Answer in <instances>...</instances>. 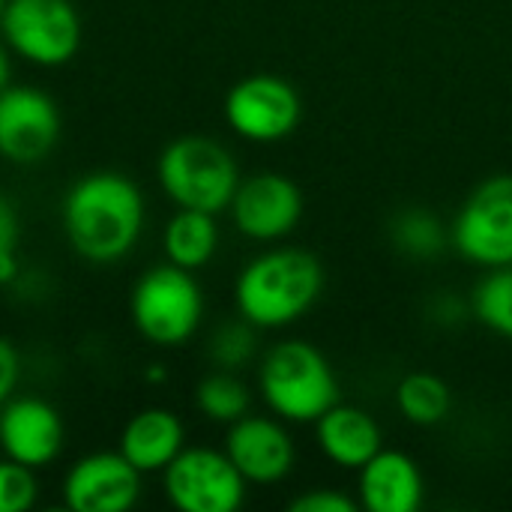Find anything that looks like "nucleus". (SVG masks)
I'll return each instance as SVG.
<instances>
[{"mask_svg":"<svg viewBox=\"0 0 512 512\" xmlns=\"http://www.w3.org/2000/svg\"><path fill=\"white\" fill-rule=\"evenodd\" d=\"M144 195L117 171H93L69 186L60 222L69 246L90 264L123 261L144 231Z\"/></svg>","mask_w":512,"mask_h":512,"instance_id":"nucleus-1","label":"nucleus"},{"mask_svg":"<svg viewBox=\"0 0 512 512\" xmlns=\"http://www.w3.org/2000/svg\"><path fill=\"white\" fill-rule=\"evenodd\" d=\"M324 288V270L303 249H273L243 267L234 285L237 312L252 327H288L306 315Z\"/></svg>","mask_w":512,"mask_h":512,"instance_id":"nucleus-2","label":"nucleus"},{"mask_svg":"<svg viewBox=\"0 0 512 512\" xmlns=\"http://www.w3.org/2000/svg\"><path fill=\"white\" fill-rule=\"evenodd\" d=\"M258 387L270 411L291 423H318L339 399V384L327 357L315 345L297 339L267 351Z\"/></svg>","mask_w":512,"mask_h":512,"instance_id":"nucleus-3","label":"nucleus"},{"mask_svg":"<svg viewBox=\"0 0 512 512\" xmlns=\"http://www.w3.org/2000/svg\"><path fill=\"white\" fill-rule=\"evenodd\" d=\"M159 186L165 195L186 210L219 213L231 207L240 186V171L234 156L213 138L186 135L171 141L156 165Z\"/></svg>","mask_w":512,"mask_h":512,"instance_id":"nucleus-4","label":"nucleus"},{"mask_svg":"<svg viewBox=\"0 0 512 512\" xmlns=\"http://www.w3.org/2000/svg\"><path fill=\"white\" fill-rule=\"evenodd\" d=\"M129 315L135 330L159 345L177 348L195 336L204 318V294L192 270L177 264H159L147 270L129 297Z\"/></svg>","mask_w":512,"mask_h":512,"instance_id":"nucleus-5","label":"nucleus"},{"mask_svg":"<svg viewBox=\"0 0 512 512\" xmlns=\"http://www.w3.org/2000/svg\"><path fill=\"white\" fill-rule=\"evenodd\" d=\"M0 30L21 60L42 69L69 63L81 48V15L72 0H9Z\"/></svg>","mask_w":512,"mask_h":512,"instance_id":"nucleus-6","label":"nucleus"},{"mask_svg":"<svg viewBox=\"0 0 512 512\" xmlns=\"http://www.w3.org/2000/svg\"><path fill=\"white\" fill-rule=\"evenodd\" d=\"M171 507L180 512H234L246 498V480L228 453L210 447H183L162 471Z\"/></svg>","mask_w":512,"mask_h":512,"instance_id":"nucleus-7","label":"nucleus"},{"mask_svg":"<svg viewBox=\"0 0 512 512\" xmlns=\"http://www.w3.org/2000/svg\"><path fill=\"white\" fill-rule=\"evenodd\" d=\"M456 249L480 267L512 264V177H492L474 189L453 225Z\"/></svg>","mask_w":512,"mask_h":512,"instance_id":"nucleus-8","label":"nucleus"},{"mask_svg":"<svg viewBox=\"0 0 512 512\" xmlns=\"http://www.w3.org/2000/svg\"><path fill=\"white\" fill-rule=\"evenodd\" d=\"M300 96L279 75H249L225 96L228 126L255 144L288 138L300 123Z\"/></svg>","mask_w":512,"mask_h":512,"instance_id":"nucleus-9","label":"nucleus"},{"mask_svg":"<svg viewBox=\"0 0 512 512\" xmlns=\"http://www.w3.org/2000/svg\"><path fill=\"white\" fill-rule=\"evenodd\" d=\"M60 138L57 102L39 87L0 90V156L15 165H36L51 156Z\"/></svg>","mask_w":512,"mask_h":512,"instance_id":"nucleus-10","label":"nucleus"},{"mask_svg":"<svg viewBox=\"0 0 512 512\" xmlns=\"http://www.w3.org/2000/svg\"><path fill=\"white\" fill-rule=\"evenodd\" d=\"M141 477L120 450L81 456L63 477V504L72 512H129L141 501Z\"/></svg>","mask_w":512,"mask_h":512,"instance_id":"nucleus-11","label":"nucleus"},{"mask_svg":"<svg viewBox=\"0 0 512 512\" xmlns=\"http://www.w3.org/2000/svg\"><path fill=\"white\" fill-rule=\"evenodd\" d=\"M231 216L249 240H279L291 234L303 216V192L285 174H255L243 180L231 198Z\"/></svg>","mask_w":512,"mask_h":512,"instance_id":"nucleus-12","label":"nucleus"},{"mask_svg":"<svg viewBox=\"0 0 512 512\" xmlns=\"http://www.w3.org/2000/svg\"><path fill=\"white\" fill-rule=\"evenodd\" d=\"M66 444L60 411L36 396H12L0 408V450L33 471L51 465Z\"/></svg>","mask_w":512,"mask_h":512,"instance_id":"nucleus-13","label":"nucleus"},{"mask_svg":"<svg viewBox=\"0 0 512 512\" xmlns=\"http://www.w3.org/2000/svg\"><path fill=\"white\" fill-rule=\"evenodd\" d=\"M225 453L246 483L270 486L291 474L294 441L291 435L267 417H240L231 423L225 438Z\"/></svg>","mask_w":512,"mask_h":512,"instance_id":"nucleus-14","label":"nucleus"},{"mask_svg":"<svg viewBox=\"0 0 512 512\" xmlns=\"http://www.w3.org/2000/svg\"><path fill=\"white\" fill-rule=\"evenodd\" d=\"M423 504V474L408 453L378 450L360 468V507L372 512H414Z\"/></svg>","mask_w":512,"mask_h":512,"instance_id":"nucleus-15","label":"nucleus"},{"mask_svg":"<svg viewBox=\"0 0 512 512\" xmlns=\"http://www.w3.org/2000/svg\"><path fill=\"white\" fill-rule=\"evenodd\" d=\"M186 429L168 408H144L120 432V453L141 474H162L183 450Z\"/></svg>","mask_w":512,"mask_h":512,"instance_id":"nucleus-16","label":"nucleus"},{"mask_svg":"<svg viewBox=\"0 0 512 512\" xmlns=\"http://www.w3.org/2000/svg\"><path fill=\"white\" fill-rule=\"evenodd\" d=\"M318 447L339 468L360 471L381 450V429L363 408L333 405L318 417Z\"/></svg>","mask_w":512,"mask_h":512,"instance_id":"nucleus-17","label":"nucleus"},{"mask_svg":"<svg viewBox=\"0 0 512 512\" xmlns=\"http://www.w3.org/2000/svg\"><path fill=\"white\" fill-rule=\"evenodd\" d=\"M219 246V228L213 213L204 210H186L180 207L162 234V249L168 255V264H177L183 270L204 267Z\"/></svg>","mask_w":512,"mask_h":512,"instance_id":"nucleus-18","label":"nucleus"},{"mask_svg":"<svg viewBox=\"0 0 512 512\" xmlns=\"http://www.w3.org/2000/svg\"><path fill=\"white\" fill-rule=\"evenodd\" d=\"M399 411L417 426H435L450 414V390L438 375L414 372L396 390Z\"/></svg>","mask_w":512,"mask_h":512,"instance_id":"nucleus-19","label":"nucleus"},{"mask_svg":"<svg viewBox=\"0 0 512 512\" xmlns=\"http://www.w3.org/2000/svg\"><path fill=\"white\" fill-rule=\"evenodd\" d=\"M195 405L198 411L213 420V423H237L240 417L249 414V405H252V396H249V387L234 378L228 369L222 372H213L207 375L198 390H195Z\"/></svg>","mask_w":512,"mask_h":512,"instance_id":"nucleus-20","label":"nucleus"},{"mask_svg":"<svg viewBox=\"0 0 512 512\" xmlns=\"http://www.w3.org/2000/svg\"><path fill=\"white\" fill-rule=\"evenodd\" d=\"M474 312L489 330L512 339V264L495 267V273H489L477 285Z\"/></svg>","mask_w":512,"mask_h":512,"instance_id":"nucleus-21","label":"nucleus"},{"mask_svg":"<svg viewBox=\"0 0 512 512\" xmlns=\"http://www.w3.org/2000/svg\"><path fill=\"white\" fill-rule=\"evenodd\" d=\"M393 237H396V243L405 252H411L417 258H432V255H438L444 249V231H441L438 219L429 216V213H423V210L405 213L396 222Z\"/></svg>","mask_w":512,"mask_h":512,"instance_id":"nucleus-22","label":"nucleus"},{"mask_svg":"<svg viewBox=\"0 0 512 512\" xmlns=\"http://www.w3.org/2000/svg\"><path fill=\"white\" fill-rule=\"evenodd\" d=\"M255 354V333L249 321H234L225 324L213 333L210 339V360L219 369H240L243 363H249V357Z\"/></svg>","mask_w":512,"mask_h":512,"instance_id":"nucleus-23","label":"nucleus"},{"mask_svg":"<svg viewBox=\"0 0 512 512\" xmlns=\"http://www.w3.org/2000/svg\"><path fill=\"white\" fill-rule=\"evenodd\" d=\"M39 498V486L33 477V468L0 459V512H27L33 510Z\"/></svg>","mask_w":512,"mask_h":512,"instance_id":"nucleus-24","label":"nucleus"},{"mask_svg":"<svg viewBox=\"0 0 512 512\" xmlns=\"http://www.w3.org/2000/svg\"><path fill=\"white\" fill-rule=\"evenodd\" d=\"M18 243H21L18 210L6 195H0V285H12L21 273Z\"/></svg>","mask_w":512,"mask_h":512,"instance_id":"nucleus-25","label":"nucleus"},{"mask_svg":"<svg viewBox=\"0 0 512 512\" xmlns=\"http://www.w3.org/2000/svg\"><path fill=\"white\" fill-rule=\"evenodd\" d=\"M291 510L294 512H357L360 504L351 501L348 495L342 492H333V489H312L300 498L291 501Z\"/></svg>","mask_w":512,"mask_h":512,"instance_id":"nucleus-26","label":"nucleus"},{"mask_svg":"<svg viewBox=\"0 0 512 512\" xmlns=\"http://www.w3.org/2000/svg\"><path fill=\"white\" fill-rule=\"evenodd\" d=\"M21 381V354L18 348L0 336V408L15 396Z\"/></svg>","mask_w":512,"mask_h":512,"instance_id":"nucleus-27","label":"nucleus"},{"mask_svg":"<svg viewBox=\"0 0 512 512\" xmlns=\"http://www.w3.org/2000/svg\"><path fill=\"white\" fill-rule=\"evenodd\" d=\"M9 78H12V63H9V51L6 45L0 42V90L9 87Z\"/></svg>","mask_w":512,"mask_h":512,"instance_id":"nucleus-28","label":"nucleus"},{"mask_svg":"<svg viewBox=\"0 0 512 512\" xmlns=\"http://www.w3.org/2000/svg\"><path fill=\"white\" fill-rule=\"evenodd\" d=\"M6 3H9V0H0V18H3V12H6Z\"/></svg>","mask_w":512,"mask_h":512,"instance_id":"nucleus-29","label":"nucleus"}]
</instances>
